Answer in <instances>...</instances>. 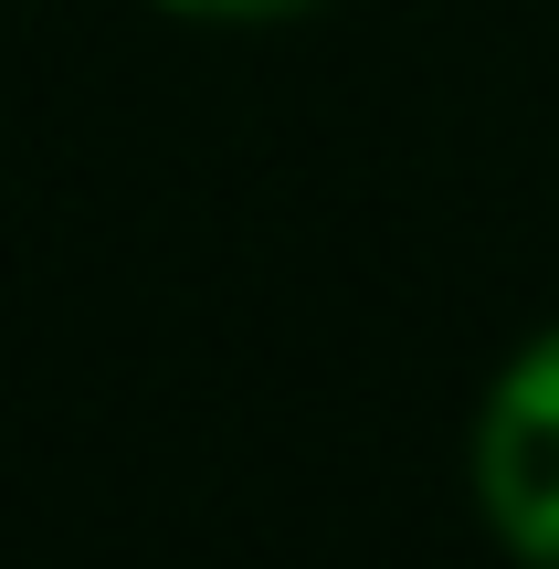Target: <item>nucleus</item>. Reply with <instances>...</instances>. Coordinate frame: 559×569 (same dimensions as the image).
<instances>
[{
  "label": "nucleus",
  "instance_id": "1",
  "mask_svg": "<svg viewBox=\"0 0 559 569\" xmlns=\"http://www.w3.org/2000/svg\"><path fill=\"white\" fill-rule=\"evenodd\" d=\"M465 486H476L497 549L559 569V317L518 338L507 369L486 380L476 432H465Z\"/></svg>",
  "mask_w": 559,
  "mask_h": 569
},
{
  "label": "nucleus",
  "instance_id": "2",
  "mask_svg": "<svg viewBox=\"0 0 559 569\" xmlns=\"http://www.w3.org/2000/svg\"><path fill=\"white\" fill-rule=\"evenodd\" d=\"M180 21H296V11H328V0H159Z\"/></svg>",
  "mask_w": 559,
  "mask_h": 569
}]
</instances>
